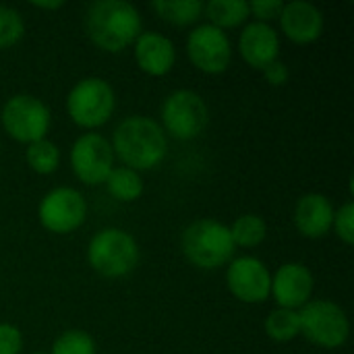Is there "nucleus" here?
Here are the masks:
<instances>
[{
    "mask_svg": "<svg viewBox=\"0 0 354 354\" xmlns=\"http://www.w3.org/2000/svg\"><path fill=\"white\" fill-rule=\"evenodd\" d=\"M151 8L168 23L174 25H191L203 12L201 0H156Z\"/></svg>",
    "mask_w": 354,
    "mask_h": 354,
    "instance_id": "nucleus-21",
    "label": "nucleus"
},
{
    "mask_svg": "<svg viewBox=\"0 0 354 354\" xmlns=\"http://www.w3.org/2000/svg\"><path fill=\"white\" fill-rule=\"evenodd\" d=\"M87 261L104 278H122L137 268L139 245L122 228H102L87 245Z\"/></svg>",
    "mask_w": 354,
    "mask_h": 354,
    "instance_id": "nucleus-4",
    "label": "nucleus"
},
{
    "mask_svg": "<svg viewBox=\"0 0 354 354\" xmlns=\"http://www.w3.org/2000/svg\"><path fill=\"white\" fill-rule=\"evenodd\" d=\"M31 6H35V8H46V10H58V8L64 6V0H52V2L35 0V2H31Z\"/></svg>",
    "mask_w": 354,
    "mask_h": 354,
    "instance_id": "nucleus-30",
    "label": "nucleus"
},
{
    "mask_svg": "<svg viewBox=\"0 0 354 354\" xmlns=\"http://www.w3.org/2000/svg\"><path fill=\"white\" fill-rule=\"evenodd\" d=\"M23 348V334L15 324H0V354H19Z\"/></svg>",
    "mask_w": 354,
    "mask_h": 354,
    "instance_id": "nucleus-27",
    "label": "nucleus"
},
{
    "mask_svg": "<svg viewBox=\"0 0 354 354\" xmlns=\"http://www.w3.org/2000/svg\"><path fill=\"white\" fill-rule=\"evenodd\" d=\"M263 77H266V81L270 83V85H274V87H280V85H284L286 81H288V77H290V71H288V66L278 58V60H274L272 64H268L263 71Z\"/></svg>",
    "mask_w": 354,
    "mask_h": 354,
    "instance_id": "nucleus-29",
    "label": "nucleus"
},
{
    "mask_svg": "<svg viewBox=\"0 0 354 354\" xmlns=\"http://www.w3.org/2000/svg\"><path fill=\"white\" fill-rule=\"evenodd\" d=\"M110 145L122 166L137 172L160 166L168 153V137L162 124L143 114L122 118L114 129Z\"/></svg>",
    "mask_w": 354,
    "mask_h": 354,
    "instance_id": "nucleus-1",
    "label": "nucleus"
},
{
    "mask_svg": "<svg viewBox=\"0 0 354 354\" xmlns=\"http://www.w3.org/2000/svg\"><path fill=\"white\" fill-rule=\"evenodd\" d=\"M180 245L185 257L199 270H218L230 263L236 249L230 228L212 218L189 224L183 232Z\"/></svg>",
    "mask_w": 354,
    "mask_h": 354,
    "instance_id": "nucleus-3",
    "label": "nucleus"
},
{
    "mask_svg": "<svg viewBox=\"0 0 354 354\" xmlns=\"http://www.w3.org/2000/svg\"><path fill=\"white\" fill-rule=\"evenodd\" d=\"M226 284L234 299L257 305L270 299L272 274L261 259L253 255H241L230 259L226 270Z\"/></svg>",
    "mask_w": 354,
    "mask_h": 354,
    "instance_id": "nucleus-12",
    "label": "nucleus"
},
{
    "mask_svg": "<svg viewBox=\"0 0 354 354\" xmlns=\"http://www.w3.org/2000/svg\"><path fill=\"white\" fill-rule=\"evenodd\" d=\"M25 33V21L12 6L0 4V50L15 46Z\"/></svg>",
    "mask_w": 354,
    "mask_h": 354,
    "instance_id": "nucleus-25",
    "label": "nucleus"
},
{
    "mask_svg": "<svg viewBox=\"0 0 354 354\" xmlns=\"http://www.w3.org/2000/svg\"><path fill=\"white\" fill-rule=\"evenodd\" d=\"M33 354H48V353H33Z\"/></svg>",
    "mask_w": 354,
    "mask_h": 354,
    "instance_id": "nucleus-31",
    "label": "nucleus"
},
{
    "mask_svg": "<svg viewBox=\"0 0 354 354\" xmlns=\"http://www.w3.org/2000/svg\"><path fill=\"white\" fill-rule=\"evenodd\" d=\"M301 334L315 346L340 348L351 336V322L346 311L326 299L309 301L299 309Z\"/></svg>",
    "mask_w": 354,
    "mask_h": 354,
    "instance_id": "nucleus-6",
    "label": "nucleus"
},
{
    "mask_svg": "<svg viewBox=\"0 0 354 354\" xmlns=\"http://www.w3.org/2000/svg\"><path fill=\"white\" fill-rule=\"evenodd\" d=\"M0 120L4 131L12 139L29 145L39 139H46L52 124V114L46 102L37 95L15 93L4 102Z\"/></svg>",
    "mask_w": 354,
    "mask_h": 354,
    "instance_id": "nucleus-7",
    "label": "nucleus"
},
{
    "mask_svg": "<svg viewBox=\"0 0 354 354\" xmlns=\"http://www.w3.org/2000/svg\"><path fill=\"white\" fill-rule=\"evenodd\" d=\"M37 216L46 230L68 234L85 222L87 201L83 193L73 187H54L41 197Z\"/></svg>",
    "mask_w": 354,
    "mask_h": 354,
    "instance_id": "nucleus-9",
    "label": "nucleus"
},
{
    "mask_svg": "<svg viewBox=\"0 0 354 354\" xmlns=\"http://www.w3.org/2000/svg\"><path fill=\"white\" fill-rule=\"evenodd\" d=\"M203 10L212 25L226 29L245 23L251 15L247 0H209L203 4Z\"/></svg>",
    "mask_w": 354,
    "mask_h": 354,
    "instance_id": "nucleus-19",
    "label": "nucleus"
},
{
    "mask_svg": "<svg viewBox=\"0 0 354 354\" xmlns=\"http://www.w3.org/2000/svg\"><path fill=\"white\" fill-rule=\"evenodd\" d=\"M266 334L268 338L276 340V342H290L301 334V319H299V311L292 309H274L268 317H266Z\"/></svg>",
    "mask_w": 354,
    "mask_h": 354,
    "instance_id": "nucleus-22",
    "label": "nucleus"
},
{
    "mask_svg": "<svg viewBox=\"0 0 354 354\" xmlns=\"http://www.w3.org/2000/svg\"><path fill=\"white\" fill-rule=\"evenodd\" d=\"M25 160L29 168L37 174H52L60 164V149L50 139H39L27 145Z\"/></svg>",
    "mask_w": 354,
    "mask_h": 354,
    "instance_id": "nucleus-23",
    "label": "nucleus"
},
{
    "mask_svg": "<svg viewBox=\"0 0 354 354\" xmlns=\"http://www.w3.org/2000/svg\"><path fill=\"white\" fill-rule=\"evenodd\" d=\"M71 168L85 185H102L114 168L110 141L100 133H83L71 147Z\"/></svg>",
    "mask_w": 354,
    "mask_h": 354,
    "instance_id": "nucleus-10",
    "label": "nucleus"
},
{
    "mask_svg": "<svg viewBox=\"0 0 354 354\" xmlns=\"http://www.w3.org/2000/svg\"><path fill=\"white\" fill-rule=\"evenodd\" d=\"M187 54L193 66L207 75L224 73L232 60V44L224 29L201 23L187 37Z\"/></svg>",
    "mask_w": 354,
    "mask_h": 354,
    "instance_id": "nucleus-11",
    "label": "nucleus"
},
{
    "mask_svg": "<svg viewBox=\"0 0 354 354\" xmlns=\"http://www.w3.org/2000/svg\"><path fill=\"white\" fill-rule=\"evenodd\" d=\"M228 228H230L234 245L245 247V249L261 245L268 236V222L257 214H243Z\"/></svg>",
    "mask_w": 354,
    "mask_h": 354,
    "instance_id": "nucleus-20",
    "label": "nucleus"
},
{
    "mask_svg": "<svg viewBox=\"0 0 354 354\" xmlns=\"http://www.w3.org/2000/svg\"><path fill=\"white\" fill-rule=\"evenodd\" d=\"M338 234V239L346 245L354 243V203L346 201L342 207H338V212L334 214V226H332Z\"/></svg>",
    "mask_w": 354,
    "mask_h": 354,
    "instance_id": "nucleus-26",
    "label": "nucleus"
},
{
    "mask_svg": "<svg viewBox=\"0 0 354 354\" xmlns=\"http://www.w3.org/2000/svg\"><path fill=\"white\" fill-rule=\"evenodd\" d=\"M116 108V93L104 77H85L77 81L66 95V112L71 120L83 129L106 124Z\"/></svg>",
    "mask_w": 354,
    "mask_h": 354,
    "instance_id": "nucleus-5",
    "label": "nucleus"
},
{
    "mask_svg": "<svg viewBox=\"0 0 354 354\" xmlns=\"http://www.w3.org/2000/svg\"><path fill=\"white\" fill-rule=\"evenodd\" d=\"M48 354H97V346L85 330H66L54 340Z\"/></svg>",
    "mask_w": 354,
    "mask_h": 354,
    "instance_id": "nucleus-24",
    "label": "nucleus"
},
{
    "mask_svg": "<svg viewBox=\"0 0 354 354\" xmlns=\"http://www.w3.org/2000/svg\"><path fill=\"white\" fill-rule=\"evenodd\" d=\"M162 122L164 133L174 139H195L203 133L209 122V108L205 100L193 89H176L162 102Z\"/></svg>",
    "mask_w": 354,
    "mask_h": 354,
    "instance_id": "nucleus-8",
    "label": "nucleus"
},
{
    "mask_svg": "<svg viewBox=\"0 0 354 354\" xmlns=\"http://www.w3.org/2000/svg\"><path fill=\"white\" fill-rule=\"evenodd\" d=\"M239 50L249 66L263 71L268 64H272L280 56L278 31L270 23L253 21L241 31Z\"/></svg>",
    "mask_w": 354,
    "mask_h": 354,
    "instance_id": "nucleus-15",
    "label": "nucleus"
},
{
    "mask_svg": "<svg viewBox=\"0 0 354 354\" xmlns=\"http://www.w3.org/2000/svg\"><path fill=\"white\" fill-rule=\"evenodd\" d=\"M135 60L139 68L153 77H164L172 71L176 60V48L172 39L158 31H141L133 44Z\"/></svg>",
    "mask_w": 354,
    "mask_h": 354,
    "instance_id": "nucleus-16",
    "label": "nucleus"
},
{
    "mask_svg": "<svg viewBox=\"0 0 354 354\" xmlns=\"http://www.w3.org/2000/svg\"><path fill=\"white\" fill-rule=\"evenodd\" d=\"M280 25L288 39L295 44H311L324 33V12L317 4L307 0H292L280 12Z\"/></svg>",
    "mask_w": 354,
    "mask_h": 354,
    "instance_id": "nucleus-14",
    "label": "nucleus"
},
{
    "mask_svg": "<svg viewBox=\"0 0 354 354\" xmlns=\"http://www.w3.org/2000/svg\"><path fill=\"white\" fill-rule=\"evenodd\" d=\"M284 8V2L282 0H253L249 2V10L251 15H255L257 21L261 23H268L272 19H278L280 12Z\"/></svg>",
    "mask_w": 354,
    "mask_h": 354,
    "instance_id": "nucleus-28",
    "label": "nucleus"
},
{
    "mask_svg": "<svg viewBox=\"0 0 354 354\" xmlns=\"http://www.w3.org/2000/svg\"><path fill=\"white\" fill-rule=\"evenodd\" d=\"M108 193L124 203H131L143 195V178L137 170L127 166H114L108 178L104 180Z\"/></svg>",
    "mask_w": 354,
    "mask_h": 354,
    "instance_id": "nucleus-18",
    "label": "nucleus"
},
{
    "mask_svg": "<svg viewBox=\"0 0 354 354\" xmlns=\"http://www.w3.org/2000/svg\"><path fill=\"white\" fill-rule=\"evenodd\" d=\"M334 203L322 193H307L297 201L295 224L297 230L307 239H322L334 226Z\"/></svg>",
    "mask_w": 354,
    "mask_h": 354,
    "instance_id": "nucleus-17",
    "label": "nucleus"
},
{
    "mask_svg": "<svg viewBox=\"0 0 354 354\" xmlns=\"http://www.w3.org/2000/svg\"><path fill=\"white\" fill-rule=\"evenodd\" d=\"M313 274L305 263L288 261L276 270L272 276V297L278 303L280 309H292L299 311L311 301L313 295Z\"/></svg>",
    "mask_w": 354,
    "mask_h": 354,
    "instance_id": "nucleus-13",
    "label": "nucleus"
},
{
    "mask_svg": "<svg viewBox=\"0 0 354 354\" xmlns=\"http://www.w3.org/2000/svg\"><path fill=\"white\" fill-rule=\"evenodd\" d=\"M83 25L97 48L116 54L135 44L143 21L139 10L127 0H95L87 6Z\"/></svg>",
    "mask_w": 354,
    "mask_h": 354,
    "instance_id": "nucleus-2",
    "label": "nucleus"
}]
</instances>
